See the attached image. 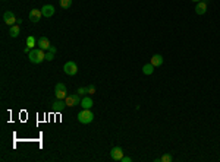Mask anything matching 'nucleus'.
<instances>
[{"instance_id": "nucleus-14", "label": "nucleus", "mask_w": 220, "mask_h": 162, "mask_svg": "<svg viewBox=\"0 0 220 162\" xmlns=\"http://www.w3.org/2000/svg\"><path fill=\"white\" fill-rule=\"evenodd\" d=\"M81 107L82 108H85V110H90L91 107H92V100H91V96H84V98H82Z\"/></svg>"}, {"instance_id": "nucleus-25", "label": "nucleus", "mask_w": 220, "mask_h": 162, "mask_svg": "<svg viewBox=\"0 0 220 162\" xmlns=\"http://www.w3.org/2000/svg\"><path fill=\"white\" fill-rule=\"evenodd\" d=\"M200 2H204V3H208L210 0H200Z\"/></svg>"}, {"instance_id": "nucleus-17", "label": "nucleus", "mask_w": 220, "mask_h": 162, "mask_svg": "<svg viewBox=\"0 0 220 162\" xmlns=\"http://www.w3.org/2000/svg\"><path fill=\"white\" fill-rule=\"evenodd\" d=\"M59 5H60V7H63V9H68V7H71L72 0H59Z\"/></svg>"}, {"instance_id": "nucleus-22", "label": "nucleus", "mask_w": 220, "mask_h": 162, "mask_svg": "<svg viewBox=\"0 0 220 162\" xmlns=\"http://www.w3.org/2000/svg\"><path fill=\"white\" fill-rule=\"evenodd\" d=\"M78 94H79V95H84V94H87V88H84V86L78 88Z\"/></svg>"}, {"instance_id": "nucleus-7", "label": "nucleus", "mask_w": 220, "mask_h": 162, "mask_svg": "<svg viewBox=\"0 0 220 162\" xmlns=\"http://www.w3.org/2000/svg\"><path fill=\"white\" fill-rule=\"evenodd\" d=\"M110 156H112V159H115V161H122V158H123V149L120 148V146H115V148L110 150Z\"/></svg>"}, {"instance_id": "nucleus-26", "label": "nucleus", "mask_w": 220, "mask_h": 162, "mask_svg": "<svg viewBox=\"0 0 220 162\" xmlns=\"http://www.w3.org/2000/svg\"><path fill=\"white\" fill-rule=\"evenodd\" d=\"M192 2H195V3H198V2H200V0H192Z\"/></svg>"}, {"instance_id": "nucleus-20", "label": "nucleus", "mask_w": 220, "mask_h": 162, "mask_svg": "<svg viewBox=\"0 0 220 162\" xmlns=\"http://www.w3.org/2000/svg\"><path fill=\"white\" fill-rule=\"evenodd\" d=\"M87 94H90V95H94V94H96V86H94V85L87 86Z\"/></svg>"}, {"instance_id": "nucleus-9", "label": "nucleus", "mask_w": 220, "mask_h": 162, "mask_svg": "<svg viewBox=\"0 0 220 162\" xmlns=\"http://www.w3.org/2000/svg\"><path fill=\"white\" fill-rule=\"evenodd\" d=\"M68 105L66 102L63 100H56L54 102H53V110L56 111V113H62V111H65V108H66Z\"/></svg>"}, {"instance_id": "nucleus-15", "label": "nucleus", "mask_w": 220, "mask_h": 162, "mask_svg": "<svg viewBox=\"0 0 220 162\" xmlns=\"http://www.w3.org/2000/svg\"><path fill=\"white\" fill-rule=\"evenodd\" d=\"M21 34V26L18 24L16 25H13V26H10L9 28V35L12 37V38H16L18 35Z\"/></svg>"}, {"instance_id": "nucleus-16", "label": "nucleus", "mask_w": 220, "mask_h": 162, "mask_svg": "<svg viewBox=\"0 0 220 162\" xmlns=\"http://www.w3.org/2000/svg\"><path fill=\"white\" fill-rule=\"evenodd\" d=\"M153 72H154V66L151 64V63H148V64H145V66L142 67L144 75H153Z\"/></svg>"}, {"instance_id": "nucleus-10", "label": "nucleus", "mask_w": 220, "mask_h": 162, "mask_svg": "<svg viewBox=\"0 0 220 162\" xmlns=\"http://www.w3.org/2000/svg\"><path fill=\"white\" fill-rule=\"evenodd\" d=\"M37 44H38V47L41 48V50H44V51H47L48 48L52 47V44H50V39H48L47 37H41V38H38Z\"/></svg>"}, {"instance_id": "nucleus-5", "label": "nucleus", "mask_w": 220, "mask_h": 162, "mask_svg": "<svg viewBox=\"0 0 220 162\" xmlns=\"http://www.w3.org/2000/svg\"><path fill=\"white\" fill-rule=\"evenodd\" d=\"M65 102H66L68 107H77V105H79V95L78 94H72V95H68L66 98H65Z\"/></svg>"}, {"instance_id": "nucleus-6", "label": "nucleus", "mask_w": 220, "mask_h": 162, "mask_svg": "<svg viewBox=\"0 0 220 162\" xmlns=\"http://www.w3.org/2000/svg\"><path fill=\"white\" fill-rule=\"evenodd\" d=\"M3 21H5V24H8L9 26H13V25H16V16L13 15V12H10V10H8V12H5L3 13Z\"/></svg>"}, {"instance_id": "nucleus-1", "label": "nucleus", "mask_w": 220, "mask_h": 162, "mask_svg": "<svg viewBox=\"0 0 220 162\" xmlns=\"http://www.w3.org/2000/svg\"><path fill=\"white\" fill-rule=\"evenodd\" d=\"M29 57V62L34 63V64H40L46 60V51L41 50V48H32L28 54Z\"/></svg>"}, {"instance_id": "nucleus-18", "label": "nucleus", "mask_w": 220, "mask_h": 162, "mask_svg": "<svg viewBox=\"0 0 220 162\" xmlns=\"http://www.w3.org/2000/svg\"><path fill=\"white\" fill-rule=\"evenodd\" d=\"M25 43H27V47H29L31 50H32V47H35V43H37V41H35V38H34V37H28Z\"/></svg>"}, {"instance_id": "nucleus-21", "label": "nucleus", "mask_w": 220, "mask_h": 162, "mask_svg": "<svg viewBox=\"0 0 220 162\" xmlns=\"http://www.w3.org/2000/svg\"><path fill=\"white\" fill-rule=\"evenodd\" d=\"M53 58H54V53H46V60H47V62H52Z\"/></svg>"}, {"instance_id": "nucleus-24", "label": "nucleus", "mask_w": 220, "mask_h": 162, "mask_svg": "<svg viewBox=\"0 0 220 162\" xmlns=\"http://www.w3.org/2000/svg\"><path fill=\"white\" fill-rule=\"evenodd\" d=\"M47 51H50V53H54V54H56V51H58V50H56V47H53V45H52V47L48 48Z\"/></svg>"}, {"instance_id": "nucleus-23", "label": "nucleus", "mask_w": 220, "mask_h": 162, "mask_svg": "<svg viewBox=\"0 0 220 162\" xmlns=\"http://www.w3.org/2000/svg\"><path fill=\"white\" fill-rule=\"evenodd\" d=\"M131 161H132V159H131L129 156H123V158H122V162H131Z\"/></svg>"}, {"instance_id": "nucleus-3", "label": "nucleus", "mask_w": 220, "mask_h": 162, "mask_svg": "<svg viewBox=\"0 0 220 162\" xmlns=\"http://www.w3.org/2000/svg\"><path fill=\"white\" fill-rule=\"evenodd\" d=\"M54 94H56V98H58V100H65V98L68 96L66 86L63 85L62 82L56 83V86H54Z\"/></svg>"}, {"instance_id": "nucleus-13", "label": "nucleus", "mask_w": 220, "mask_h": 162, "mask_svg": "<svg viewBox=\"0 0 220 162\" xmlns=\"http://www.w3.org/2000/svg\"><path fill=\"white\" fill-rule=\"evenodd\" d=\"M150 63H151L154 67L162 66V64H163V57L160 56V54H154L153 57H151V60H150Z\"/></svg>"}, {"instance_id": "nucleus-12", "label": "nucleus", "mask_w": 220, "mask_h": 162, "mask_svg": "<svg viewBox=\"0 0 220 162\" xmlns=\"http://www.w3.org/2000/svg\"><path fill=\"white\" fill-rule=\"evenodd\" d=\"M195 12L197 15H204L207 12V3H204V2H198L195 6Z\"/></svg>"}, {"instance_id": "nucleus-4", "label": "nucleus", "mask_w": 220, "mask_h": 162, "mask_svg": "<svg viewBox=\"0 0 220 162\" xmlns=\"http://www.w3.org/2000/svg\"><path fill=\"white\" fill-rule=\"evenodd\" d=\"M63 70H65V73L66 75H69V76H75L78 73V66L75 62H68L65 63V66H63Z\"/></svg>"}, {"instance_id": "nucleus-2", "label": "nucleus", "mask_w": 220, "mask_h": 162, "mask_svg": "<svg viewBox=\"0 0 220 162\" xmlns=\"http://www.w3.org/2000/svg\"><path fill=\"white\" fill-rule=\"evenodd\" d=\"M92 120H94V114H92L90 110H85V108H84V110L78 114V121L81 124H88V123H91Z\"/></svg>"}, {"instance_id": "nucleus-11", "label": "nucleus", "mask_w": 220, "mask_h": 162, "mask_svg": "<svg viewBox=\"0 0 220 162\" xmlns=\"http://www.w3.org/2000/svg\"><path fill=\"white\" fill-rule=\"evenodd\" d=\"M41 12H43L44 18H52L53 15H54V6L53 5H44L43 9H41Z\"/></svg>"}, {"instance_id": "nucleus-19", "label": "nucleus", "mask_w": 220, "mask_h": 162, "mask_svg": "<svg viewBox=\"0 0 220 162\" xmlns=\"http://www.w3.org/2000/svg\"><path fill=\"white\" fill-rule=\"evenodd\" d=\"M160 161H162V162H172L173 158H172V155H169V153H164V155L160 158Z\"/></svg>"}, {"instance_id": "nucleus-8", "label": "nucleus", "mask_w": 220, "mask_h": 162, "mask_svg": "<svg viewBox=\"0 0 220 162\" xmlns=\"http://www.w3.org/2000/svg\"><path fill=\"white\" fill-rule=\"evenodd\" d=\"M41 16H43V12L38 9H32L29 12V21H31L32 24H37V22L41 19Z\"/></svg>"}]
</instances>
